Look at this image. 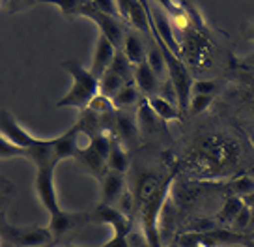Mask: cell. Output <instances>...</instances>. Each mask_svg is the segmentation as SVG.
I'll return each instance as SVG.
<instances>
[{
	"instance_id": "1",
	"label": "cell",
	"mask_w": 254,
	"mask_h": 247,
	"mask_svg": "<svg viewBox=\"0 0 254 247\" xmlns=\"http://www.w3.org/2000/svg\"><path fill=\"white\" fill-rule=\"evenodd\" d=\"M64 68L71 75V88L65 92V96L56 101L58 109H77L86 111L90 107V101L99 94V79L88 68L75 60H65Z\"/></svg>"
},
{
	"instance_id": "2",
	"label": "cell",
	"mask_w": 254,
	"mask_h": 247,
	"mask_svg": "<svg viewBox=\"0 0 254 247\" xmlns=\"http://www.w3.org/2000/svg\"><path fill=\"white\" fill-rule=\"evenodd\" d=\"M146 6H148L150 32H151V36H153V41L165 45L170 53H174L178 58L183 60L182 45H180V41L176 38L174 24L170 21V15L167 13V9L163 8L161 2H146Z\"/></svg>"
},
{
	"instance_id": "3",
	"label": "cell",
	"mask_w": 254,
	"mask_h": 247,
	"mask_svg": "<svg viewBox=\"0 0 254 247\" xmlns=\"http://www.w3.org/2000/svg\"><path fill=\"white\" fill-rule=\"evenodd\" d=\"M75 15L88 17L92 23L97 24L99 34H103L105 38L111 41L114 47L118 49V51H122L124 38H126V28H124V24H122V21H120L118 17L105 15V13L95 11V9L92 8V2H79Z\"/></svg>"
},
{
	"instance_id": "4",
	"label": "cell",
	"mask_w": 254,
	"mask_h": 247,
	"mask_svg": "<svg viewBox=\"0 0 254 247\" xmlns=\"http://www.w3.org/2000/svg\"><path fill=\"white\" fill-rule=\"evenodd\" d=\"M0 238L6 240L8 244L15 247H34L51 244V242H58V240L53 238V234L47 227H13L9 223L2 225Z\"/></svg>"
},
{
	"instance_id": "5",
	"label": "cell",
	"mask_w": 254,
	"mask_h": 247,
	"mask_svg": "<svg viewBox=\"0 0 254 247\" xmlns=\"http://www.w3.org/2000/svg\"><path fill=\"white\" fill-rule=\"evenodd\" d=\"M55 168L56 167H43L36 168V180H34V189L40 199L41 206L47 210L49 217L58 214L60 208V200L56 195V185H55Z\"/></svg>"
},
{
	"instance_id": "6",
	"label": "cell",
	"mask_w": 254,
	"mask_h": 247,
	"mask_svg": "<svg viewBox=\"0 0 254 247\" xmlns=\"http://www.w3.org/2000/svg\"><path fill=\"white\" fill-rule=\"evenodd\" d=\"M0 133L6 137V139H9L15 146L23 148L26 154H28V150H32L36 144L40 143V139L30 135V131H26L8 109H0Z\"/></svg>"
},
{
	"instance_id": "7",
	"label": "cell",
	"mask_w": 254,
	"mask_h": 247,
	"mask_svg": "<svg viewBox=\"0 0 254 247\" xmlns=\"http://www.w3.org/2000/svg\"><path fill=\"white\" fill-rule=\"evenodd\" d=\"M86 223H90V212H67L62 208L58 214L49 217L47 229L51 231L53 238L58 240L60 236L75 231V229H79Z\"/></svg>"
},
{
	"instance_id": "8",
	"label": "cell",
	"mask_w": 254,
	"mask_h": 247,
	"mask_svg": "<svg viewBox=\"0 0 254 247\" xmlns=\"http://www.w3.org/2000/svg\"><path fill=\"white\" fill-rule=\"evenodd\" d=\"M116 53H118V49L114 47L103 34H97L94 58H92V64H90L88 70L94 73L97 79H101L105 73L111 70V64L112 60H114V56H116Z\"/></svg>"
},
{
	"instance_id": "9",
	"label": "cell",
	"mask_w": 254,
	"mask_h": 247,
	"mask_svg": "<svg viewBox=\"0 0 254 247\" xmlns=\"http://www.w3.org/2000/svg\"><path fill=\"white\" fill-rule=\"evenodd\" d=\"M90 223L109 225L112 232H129L131 223L122 210H116L114 206H107V204H99L94 212H90Z\"/></svg>"
},
{
	"instance_id": "10",
	"label": "cell",
	"mask_w": 254,
	"mask_h": 247,
	"mask_svg": "<svg viewBox=\"0 0 254 247\" xmlns=\"http://www.w3.org/2000/svg\"><path fill=\"white\" fill-rule=\"evenodd\" d=\"M204 150L207 158L215 161V165H232V161H236L238 158V144L230 139H221V137L207 139Z\"/></svg>"
},
{
	"instance_id": "11",
	"label": "cell",
	"mask_w": 254,
	"mask_h": 247,
	"mask_svg": "<svg viewBox=\"0 0 254 247\" xmlns=\"http://www.w3.org/2000/svg\"><path fill=\"white\" fill-rule=\"evenodd\" d=\"M126 193V182H124V174L107 170L101 176V204L112 206L114 202L122 200Z\"/></svg>"
},
{
	"instance_id": "12",
	"label": "cell",
	"mask_w": 254,
	"mask_h": 247,
	"mask_svg": "<svg viewBox=\"0 0 254 247\" xmlns=\"http://www.w3.org/2000/svg\"><path fill=\"white\" fill-rule=\"evenodd\" d=\"M112 131L118 133L116 139H118L124 146L136 144V133H138V128H136V120L133 118L131 112L116 111V114H114V124H112Z\"/></svg>"
},
{
	"instance_id": "13",
	"label": "cell",
	"mask_w": 254,
	"mask_h": 247,
	"mask_svg": "<svg viewBox=\"0 0 254 247\" xmlns=\"http://www.w3.org/2000/svg\"><path fill=\"white\" fill-rule=\"evenodd\" d=\"M122 53L126 55V58L133 64V68L140 66L146 62L148 51L144 47L142 40L138 38V34L135 30H127L126 38H124V45H122Z\"/></svg>"
},
{
	"instance_id": "14",
	"label": "cell",
	"mask_w": 254,
	"mask_h": 247,
	"mask_svg": "<svg viewBox=\"0 0 254 247\" xmlns=\"http://www.w3.org/2000/svg\"><path fill=\"white\" fill-rule=\"evenodd\" d=\"M133 81H135L136 88H138L146 97L159 96L157 92H159V82H161V79L151 72V68L146 64V62L135 68V77H133Z\"/></svg>"
},
{
	"instance_id": "15",
	"label": "cell",
	"mask_w": 254,
	"mask_h": 247,
	"mask_svg": "<svg viewBox=\"0 0 254 247\" xmlns=\"http://www.w3.org/2000/svg\"><path fill=\"white\" fill-rule=\"evenodd\" d=\"M148 105H150V109L155 112V116H157L163 124H167V122H178V120L182 118L180 109H178L170 99H167V97H163V96L148 97Z\"/></svg>"
},
{
	"instance_id": "16",
	"label": "cell",
	"mask_w": 254,
	"mask_h": 247,
	"mask_svg": "<svg viewBox=\"0 0 254 247\" xmlns=\"http://www.w3.org/2000/svg\"><path fill=\"white\" fill-rule=\"evenodd\" d=\"M126 21L135 28V32H150V17L146 2H129Z\"/></svg>"
},
{
	"instance_id": "17",
	"label": "cell",
	"mask_w": 254,
	"mask_h": 247,
	"mask_svg": "<svg viewBox=\"0 0 254 247\" xmlns=\"http://www.w3.org/2000/svg\"><path fill=\"white\" fill-rule=\"evenodd\" d=\"M138 99H140L138 88H136L135 81H133V82H127L126 86L112 97V105H114L116 111L129 112L131 109H138Z\"/></svg>"
},
{
	"instance_id": "18",
	"label": "cell",
	"mask_w": 254,
	"mask_h": 247,
	"mask_svg": "<svg viewBox=\"0 0 254 247\" xmlns=\"http://www.w3.org/2000/svg\"><path fill=\"white\" fill-rule=\"evenodd\" d=\"M75 160H79L84 167L88 168V172H92L94 176H99V180H101V176L107 172L105 170V165H107V161L97 154V152L88 144L86 148H80L79 154H77V158Z\"/></svg>"
},
{
	"instance_id": "19",
	"label": "cell",
	"mask_w": 254,
	"mask_h": 247,
	"mask_svg": "<svg viewBox=\"0 0 254 247\" xmlns=\"http://www.w3.org/2000/svg\"><path fill=\"white\" fill-rule=\"evenodd\" d=\"M107 167H109V170L118 172V174H124L129 168V158H127L126 146L120 143L118 139H114L112 150L109 154V160H107Z\"/></svg>"
},
{
	"instance_id": "20",
	"label": "cell",
	"mask_w": 254,
	"mask_h": 247,
	"mask_svg": "<svg viewBox=\"0 0 254 247\" xmlns=\"http://www.w3.org/2000/svg\"><path fill=\"white\" fill-rule=\"evenodd\" d=\"M243 206H245L243 200L239 199V197H236V195H230L228 199L224 200V204H222V208L219 210V214L215 215V221L230 227L232 221L236 219V215L241 212V208Z\"/></svg>"
},
{
	"instance_id": "21",
	"label": "cell",
	"mask_w": 254,
	"mask_h": 247,
	"mask_svg": "<svg viewBox=\"0 0 254 247\" xmlns=\"http://www.w3.org/2000/svg\"><path fill=\"white\" fill-rule=\"evenodd\" d=\"M126 84L127 82H124L122 77H118L116 73H112L111 70H109V72L99 79V94H103V96H107L109 99H112Z\"/></svg>"
},
{
	"instance_id": "22",
	"label": "cell",
	"mask_w": 254,
	"mask_h": 247,
	"mask_svg": "<svg viewBox=\"0 0 254 247\" xmlns=\"http://www.w3.org/2000/svg\"><path fill=\"white\" fill-rule=\"evenodd\" d=\"M111 72L116 73L118 77H122L124 82H133V77H135V68L127 60L122 51H118L116 56H114V60L111 64Z\"/></svg>"
},
{
	"instance_id": "23",
	"label": "cell",
	"mask_w": 254,
	"mask_h": 247,
	"mask_svg": "<svg viewBox=\"0 0 254 247\" xmlns=\"http://www.w3.org/2000/svg\"><path fill=\"white\" fill-rule=\"evenodd\" d=\"M146 64L151 68V72L157 75L159 79H168V72H167V62H165V56L161 53L159 45L155 43L153 47L148 51V56H146Z\"/></svg>"
},
{
	"instance_id": "24",
	"label": "cell",
	"mask_w": 254,
	"mask_h": 247,
	"mask_svg": "<svg viewBox=\"0 0 254 247\" xmlns=\"http://www.w3.org/2000/svg\"><path fill=\"white\" fill-rule=\"evenodd\" d=\"M15 158H28V154L23 150V148H19L15 144L11 143L9 139L0 133V161H8V160H15Z\"/></svg>"
},
{
	"instance_id": "25",
	"label": "cell",
	"mask_w": 254,
	"mask_h": 247,
	"mask_svg": "<svg viewBox=\"0 0 254 247\" xmlns=\"http://www.w3.org/2000/svg\"><path fill=\"white\" fill-rule=\"evenodd\" d=\"M221 88V82L215 79H200L192 82V96H211L213 97Z\"/></svg>"
},
{
	"instance_id": "26",
	"label": "cell",
	"mask_w": 254,
	"mask_h": 247,
	"mask_svg": "<svg viewBox=\"0 0 254 247\" xmlns=\"http://www.w3.org/2000/svg\"><path fill=\"white\" fill-rule=\"evenodd\" d=\"M230 189H232V195H236L239 199H243L247 197L249 193L254 191V180L253 178H249L247 174H241L239 178H234L230 182Z\"/></svg>"
},
{
	"instance_id": "27",
	"label": "cell",
	"mask_w": 254,
	"mask_h": 247,
	"mask_svg": "<svg viewBox=\"0 0 254 247\" xmlns=\"http://www.w3.org/2000/svg\"><path fill=\"white\" fill-rule=\"evenodd\" d=\"M228 229L234 232H238V234L247 236L249 231H251V208H247V206L241 208V212L236 215V219L232 221V225Z\"/></svg>"
},
{
	"instance_id": "28",
	"label": "cell",
	"mask_w": 254,
	"mask_h": 247,
	"mask_svg": "<svg viewBox=\"0 0 254 247\" xmlns=\"http://www.w3.org/2000/svg\"><path fill=\"white\" fill-rule=\"evenodd\" d=\"M88 109L94 111L95 114H99V116H107V114L116 112L114 105H112V99H109V97L103 96V94H97V96L90 101V107H88Z\"/></svg>"
},
{
	"instance_id": "29",
	"label": "cell",
	"mask_w": 254,
	"mask_h": 247,
	"mask_svg": "<svg viewBox=\"0 0 254 247\" xmlns=\"http://www.w3.org/2000/svg\"><path fill=\"white\" fill-rule=\"evenodd\" d=\"M211 103H213V97L211 96H190L189 109H187V111H189L190 114H200V112L207 111Z\"/></svg>"
},
{
	"instance_id": "30",
	"label": "cell",
	"mask_w": 254,
	"mask_h": 247,
	"mask_svg": "<svg viewBox=\"0 0 254 247\" xmlns=\"http://www.w3.org/2000/svg\"><path fill=\"white\" fill-rule=\"evenodd\" d=\"M129 232H112V238L107 240L101 246L94 247H129ZM65 247H86V246H65Z\"/></svg>"
},
{
	"instance_id": "31",
	"label": "cell",
	"mask_w": 254,
	"mask_h": 247,
	"mask_svg": "<svg viewBox=\"0 0 254 247\" xmlns=\"http://www.w3.org/2000/svg\"><path fill=\"white\" fill-rule=\"evenodd\" d=\"M243 204H245L247 208H251V210H254V191L253 193H249L247 197H243Z\"/></svg>"
},
{
	"instance_id": "32",
	"label": "cell",
	"mask_w": 254,
	"mask_h": 247,
	"mask_svg": "<svg viewBox=\"0 0 254 247\" xmlns=\"http://www.w3.org/2000/svg\"><path fill=\"white\" fill-rule=\"evenodd\" d=\"M243 62H245V66H249L251 70H254V53L253 55L245 56V60H243Z\"/></svg>"
},
{
	"instance_id": "33",
	"label": "cell",
	"mask_w": 254,
	"mask_h": 247,
	"mask_svg": "<svg viewBox=\"0 0 254 247\" xmlns=\"http://www.w3.org/2000/svg\"><path fill=\"white\" fill-rule=\"evenodd\" d=\"M243 247H254V240H247L243 242Z\"/></svg>"
},
{
	"instance_id": "34",
	"label": "cell",
	"mask_w": 254,
	"mask_h": 247,
	"mask_svg": "<svg viewBox=\"0 0 254 247\" xmlns=\"http://www.w3.org/2000/svg\"><path fill=\"white\" fill-rule=\"evenodd\" d=\"M245 174L249 176V178H253V180H254V167H251V168H249V170H247Z\"/></svg>"
},
{
	"instance_id": "35",
	"label": "cell",
	"mask_w": 254,
	"mask_h": 247,
	"mask_svg": "<svg viewBox=\"0 0 254 247\" xmlns=\"http://www.w3.org/2000/svg\"><path fill=\"white\" fill-rule=\"evenodd\" d=\"M34 247H56V242H51V244H43V246H34Z\"/></svg>"
},
{
	"instance_id": "36",
	"label": "cell",
	"mask_w": 254,
	"mask_h": 247,
	"mask_svg": "<svg viewBox=\"0 0 254 247\" xmlns=\"http://www.w3.org/2000/svg\"><path fill=\"white\" fill-rule=\"evenodd\" d=\"M249 40L254 41V24H253V28H251V34H249Z\"/></svg>"
},
{
	"instance_id": "37",
	"label": "cell",
	"mask_w": 254,
	"mask_h": 247,
	"mask_svg": "<svg viewBox=\"0 0 254 247\" xmlns=\"http://www.w3.org/2000/svg\"><path fill=\"white\" fill-rule=\"evenodd\" d=\"M245 238H247V240H254V231H253V232H249V234H247Z\"/></svg>"
},
{
	"instance_id": "38",
	"label": "cell",
	"mask_w": 254,
	"mask_h": 247,
	"mask_svg": "<svg viewBox=\"0 0 254 247\" xmlns=\"http://www.w3.org/2000/svg\"><path fill=\"white\" fill-rule=\"evenodd\" d=\"M165 247H183L182 244H170V246H165Z\"/></svg>"
}]
</instances>
